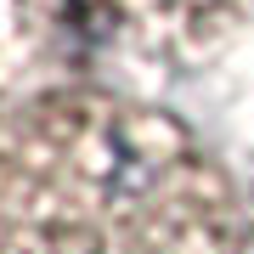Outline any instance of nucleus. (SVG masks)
<instances>
[{"label": "nucleus", "mask_w": 254, "mask_h": 254, "mask_svg": "<svg viewBox=\"0 0 254 254\" xmlns=\"http://www.w3.org/2000/svg\"><path fill=\"white\" fill-rule=\"evenodd\" d=\"M0 254H249L243 192L181 113L63 79L0 108Z\"/></svg>", "instance_id": "1"}, {"label": "nucleus", "mask_w": 254, "mask_h": 254, "mask_svg": "<svg viewBox=\"0 0 254 254\" xmlns=\"http://www.w3.org/2000/svg\"><path fill=\"white\" fill-rule=\"evenodd\" d=\"M102 34L153 68H203L254 28V0H91Z\"/></svg>", "instance_id": "2"}, {"label": "nucleus", "mask_w": 254, "mask_h": 254, "mask_svg": "<svg viewBox=\"0 0 254 254\" xmlns=\"http://www.w3.org/2000/svg\"><path fill=\"white\" fill-rule=\"evenodd\" d=\"M96 28L91 0H0V108L73 79Z\"/></svg>", "instance_id": "3"}, {"label": "nucleus", "mask_w": 254, "mask_h": 254, "mask_svg": "<svg viewBox=\"0 0 254 254\" xmlns=\"http://www.w3.org/2000/svg\"><path fill=\"white\" fill-rule=\"evenodd\" d=\"M243 220H249V254H254V187H249V198H243Z\"/></svg>", "instance_id": "4"}]
</instances>
